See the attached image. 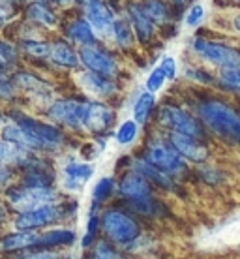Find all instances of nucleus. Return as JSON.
Returning a JSON list of instances; mask_svg holds the SVG:
<instances>
[{
    "label": "nucleus",
    "mask_w": 240,
    "mask_h": 259,
    "mask_svg": "<svg viewBox=\"0 0 240 259\" xmlns=\"http://www.w3.org/2000/svg\"><path fill=\"white\" fill-rule=\"evenodd\" d=\"M100 220H102V237L118 248H126L145 235L139 216H135L124 205L109 203L107 207L102 208Z\"/></svg>",
    "instance_id": "obj_1"
},
{
    "label": "nucleus",
    "mask_w": 240,
    "mask_h": 259,
    "mask_svg": "<svg viewBox=\"0 0 240 259\" xmlns=\"http://www.w3.org/2000/svg\"><path fill=\"white\" fill-rule=\"evenodd\" d=\"M79 203L73 199H66L60 203H53L45 207L34 208L28 212L13 214L12 227L13 229H23V231H45L51 227H59L64 222L73 220L77 216Z\"/></svg>",
    "instance_id": "obj_2"
},
{
    "label": "nucleus",
    "mask_w": 240,
    "mask_h": 259,
    "mask_svg": "<svg viewBox=\"0 0 240 259\" xmlns=\"http://www.w3.org/2000/svg\"><path fill=\"white\" fill-rule=\"evenodd\" d=\"M197 115L208 130L223 141L240 145V113L221 100H203L197 105Z\"/></svg>",
    "instance_id": "obj_3"
},
{
    "label": "nucleus",
    "mask_w": 240,
    "mask_h": 259,
    "mask_svg": "<svg viewBox=\"0 0 240 259\" xmlns=\"http://www.w3.org/2000/svg\"><path fill=\"white\" fill-rule=\"evenodd\" d=\"M2 201L8 205L12 214H21L53 203H60L62 192L60 188H32L21 182H13L12 186H8L2 192Z\"/></svg>",
    "instance_id": "obj_4"
},
{
    "label": "nucleus",
    "mask_w": 240,
    "mask_h": 259,
    "mask_svg": "<svg viewBox=\"0 0 240 259\" xmlns=\"http://www.w3.org/2000/svg\"><path fill=\"white\" fill-rule=\"evenodd\" d=\"M8 118H10L12 122L19 124V126L28 130V132L39 141L43 154H47V152H59L66 145V141H68L64 130L60 128V126H57V124H53V122H43V120H39V118H36V117H30V115H26V113H23V111H19V109L10 111V113H8Z\"/></svg>",
    "instance_id": "obj_5"
},
{
    "label": "nucleus",
    "mask_w": 240,
    "mask_h": 259,
    "mask_svg": "<svg viewBox=\"0 0 240 259\" xmlns=\"http://www.w3.org/2000/svg\"><path fill=\"white\" fill-rule=\"evenodd\" d=\"M141 158H145L150 165H154L156 169L163 171L165 175L173 177V179H178L188 169L186 160L176 152L171 143L163 141V139H154V141L147 143Z\"/></svg>",
    "instance_id": "obj_6"
},
{
    "label": "nucleus",
    "mask_w": 240,
    "mask_h": 259,
    "mask_svg": "<svg viewBox=\"0 0 240 259\" xmlns=\"http://www.w3.org/2000/svg\"><path fill=\"white\" fill-rule=\"evenodd\" d=\"M86 98H59L47 107V118L64 130H84V115H86Z\"/></svg>",
    "instance_id": "obj_7"
},
{
    "label": "nucleus",
    "mask_w": 240,
    "mask_h": 259,
    "mask_svg": "<svg viewBox=\"0 0 240 259\" xmlns=\"http://www.w3.org/2000/svg\"><path fill=\"white\" fill-rule=\"evenodd\" d=\"M158 122L173 134H182L195 139H203V134H205L201 122L178 105L163 104L158 111Z\"/></svg>",
    "instance_id": "obj_8"
},
{
    "label": "nucleus",
    "mask_w": 240,
    "mask_h": 259,
    "mask_svg": "<svg viewBox=\"0 0 240 259\" xmlns=\"http://www.w3.org/2000/svg\"><path fill=\"white\" fill-rule=\"evenodd\" d=\"M79 57H81V64L84 70L94 71L98 75L104 77L117 79L118 75V62L115 55L102 46H86L79 49Z\"/></svg>",
    "instance_id": "obj_9"
},
{
    "label": "nucleus",
    "mask_w": 240,
    "mask_h": 259,
    "mask_svg": "<svg viewBox=\"0 0 240 259\" xmlns=\"http://www.w3.org/2000/svg\"><path fill=\"white\" fill-rule=\"evenodd\" d=\"M194 49L197 51V55H201L203 59H207L212 64L221 66L223 70L240 68V51L234 47L218 44V41H210V39L205 38H195Z\"/></svg>",
    "instance_id": "obj_10"
},
{
    "label": "nucleus",
    "mask_w": 240,
    "mask_h": 259,
    "mask_svg": "<svg viewBox=\"0 0 240 259\" xmlns=\"http://www.w3.org/2000/svg\"><path fill=\"white\" fill-rule=\"evenodd\" d=\"M154 186L145 179L135 169H124L120 179H118V192L117 195L122 199L124 205L143 201L149 197H154Z\"/></svg>",
    "instance_id": "obj_11"
},
{
    "label": "nucleus",
    "mask_w": 240,
    "mask_h": 259,
    "mask_svg": "<svg viewBox=\"0 0 240 259\" xmlns=\"http://www.w3.org/2000/svg\"><path fill=\"white\" fill-rule=\"evenodd\" d=\"M117 122V113L109 104L102 100H88L86 115H84V130L92 136L109 134Z\"/></svg>",
    "instance_id": "obj_12"
},
{
    "label": "nucleus",
    "mask_w": 240,
    "mask_h": 259,
    "mask_svg": "<svg viewBox=\"0 0 240 259\" xmlns=\"http://www.w3.org/2000/svg\"><path fill=\"white\" fill-rule=\"evenodd\" d=\"M43 231H23L13 229L0 235V253L2 255H15L28 250H41Z\"/></svg>",
    "instance_id": "obj_13"
},
{
    "label": "nucleus",
    "mask_w": 240,
    "mask_h": 259,
    "mask_svg": "<svg viewBox=\"0 0 240 259\" xmlns=\"http://www.w3.org/2000/svg\"><path fill=\"white\" fill-rule=\"evenodd\" d=\"M84 12V17L94 28V32L100 36H113L115 28V17L109 10L105 0H79Z\"/></svg>",
    "instance_id": "obj_14"
},
{
    "label": "nucleus",
    "mask_w": 240,
    "mask_h": 259,
    "mask_svg": "<svg viewBox=\"0 0 240 259\" xmlns=\"http://www.w3.org/2000/svg\"><path fill=\"white\" fill-rule=\"evenodd\" d=\"M94 175V165L86 162H77V160H70L64 163L62 173H60V190L75 194L84 188V184L90 181Z\"/></svg>",
    "instance_id": "obj_15"
},
{
    "label": "nucleus",
    "mask_w": 240,
    "mask_h": 259,
    "mask_svg": "<svg viewBox=\"0 0 240 259\" xmlns=\"http://www.w3.org/2000/svg\"><path fill=\"white\" fill-rule=\"evenodd\" d=\"M79 84L84 91V94L94 98H100V100H109L111 96H115L118 91V84L115 79L104 77V75H98L94 71L84 70L77 75Z\"/></svg>",
    "instance_id": "obj_16"
},
{
    "label": "nucleus",
    "mask_w": 240,
    "mask_h": 259,
    "mask_svg": "<svg viewBox=\"0 0 240 259\" xmlns=\"http://www.w3.org/2000/svg\"><path fill=\"white\" fill-rule=\"evenodd\" d=\"M167 141L175 147V150L186 160V162L205 163L208 160V149L201 143V139H195V137L169 132Z\"/></svg>",
    "instance_id": "obj_17"
},
{
    "label": "nucleus",
    "mask_w": 240,
    "mask_h": 259,
    "mask_svg": "<svg viewBox=\"0 0 240 259\" xmlns=\"http://www.w3.org/2000/svg\"><path fill=\"white\" fill-rule=\"evenodd\" d=\"M128 15H130V23L133 26V32H135V38L141 41V44H149L150 39L154 38V32H156V23L150 19L145 8L137 2H130L128 4Z\"/></svg>",
    "instance_id": "obj_18"
},
{
    "label": "nucleus",
    "mask_w": 240,
    "mask_h": 259,
    "mask_svg": "<svg viewBox=\"0 0 240 259\" xmlns=\"http://www.w3.org/2000/svg\"><path fill=\"white\" fill-rule=\"evenodd\" d=\"M13 81L17 84V89L23 91L28 96L36 98V100H47L51 98V87L45 79L38 77L36 73L30 71H15L13 73Z\"/></svg>",
    "instance_id": "obj_19"
},
{
    "label": "nucleus",
    "mask_w": 240,
    "mask_h": 259,
    "mask_svg": "<svg viewBox=\"0 0 240 259\" xmlns=\"http://www.w3.org/2000/svg\"><path fill=\"white\" fill-rule=\"evenodd\" d=\"M130 169H135V171H139L141 175L147 179V181L154 186V188L158 190H163V192H173L175 190V179L173 177L165 175L163 171H160V169H156L154 165H150L145 158H131V167Z\"/></svg>",
    "instance_id": "obj_20"
},
{
    "label": "nucleus",
    "mask_w": 240,
    "mask_h": 259,
    "mask_svg": "<svg viewBox=\"0 0 240 259\" xmlns=\"http://www.w3.org/2000/svg\"><path fill=\"white\" fill-rule=\"evenodd\" d=\"M49 60H51L55 66L59 68H64V70H79L81 68V57H79V51H75V47L66 41V39H57L51 44V55H49Z\"/></svg>",
    "instance_id": "obj_21"
},
{
    "label": "nucleus",
    "mask_w": 240,
    "mask_h": 259,
    "mask_svg": "<svg viewBox=\"0 0 240 259\" xmlns=\"http://www.w3.org/2000/svg\"><path fill=\"white\" fill-rule=\"evenodd\" d=\"M77 240V235L73 229L64 226L51 227L43 231V239H41V250H66V248H72Z\"/></svg>",
    "instance_id": "obj_22"
},
{
    "label": "nucleus",
    "mask_w": 240,
    "mask_h": 259,
    "mask_svg": "<svg viewBox=\"0 0 240 259\" xmlns=\"http://www.w3.org/2000/svg\"><path fill=\"white\" fill-rule=\"evenodd\" d=\"M118 192V179L115 177H102L92 188L90 210H102L111 203V199Z\"/></svg>",
    "instance_id": "obj_23"
},
{
    "label": "nucleus",
    "mask_w": 240,
    "mask_h": 259,
    "mask_svg": "<svg viewBox=\"0 0 240 259\" xmlns=\"http://www.w3.org/2000/svg\"><path fill=\"white\" fill-rule=\"evenodd\" d=\"M64 34L72 44H77L81 47L96 46V32H94V28H92L90 23L86 19L72 21L70 25L66 26Z\"/></svg>",
    "instance_id": "obj_24"
},
{
    "label": "nucleus",
    "mask_w": 240,
    "mask_h": 259,
    "mask_svg": "<svg viewBox=\"0 0 240 259\" xmlns=\"http://www.w3.org/2000/svg\"><path fill=\"white\" fill-rule=\"evenodd\" d=\"M25 12H26V21L30 25L47 26V28H53V26L57 25V15L43 2H32V4H28Z\"/></svg>",
    "instance_id": "obj_25"
},
{
    "label": "nucleus",
    "mask_w": 240,
    "mask_h": 259,
    "mask_svg": "<svg viewBox=\"0 0 240 259\" xmlns=\"http://www.w3.org/2000/svg\"><path fill=\"white\" fill-rule=\"evenodd\" d=\"M102 210H88V220H86V229L81 237V248L88 252L98 240L102 239V220H100Z\"/></svg>",
    "instance_id": "obj_26"
},
{
    "label": "nucleus",
    "mask_w": 240,
    "mask_h": 259,
    "mask_svg": "<svg viewBox=\"0 0 240 259\" xmlns=\"http://www.w3.org/2000/svg\"><path fill=\"white\" fill-rule=\"evenodd\" d=\"M86 259H128V257H126V252H124L122 248L115 246L113 242H109L107 239L102 237L86 252Z\"/></svg>",
    "instance_id": "obj_27"
},
{
    "label": "nucleus",
    "mask_w": 240,
    "mask_h": 259,
    "mask_svg": "<svg viewBox=\"0 0 240 259\" xmlns=\"http://www.w3.org/2000/svg\"><path fill=\"white\" fill-rule=\"evenodd\" d=\"M154 107H156V96L152 92L147 91L143 94H139L135 105H133V120L137 124H147L150 115L154 113Z\"/></svg>",
    "instance_id": "obj_28"
},
{
    "label": "nucleus",
    "mask_w": 240,
    "mask_h": 259,
    "mask_svg": "<svg viewBox=\"0 0 240 259\" xmlns=\"http://www.w3.org/2000/svg\"><path fill=\"white\" fill-rule=\"evenodd\" d=\"M113 36H115V41L118 44V47H122V49H130V47L133 46V41H135L133 26H131L130 21H124V19L115 21Z\"/></svg>",
    "instance_id": "obj_29"
},
{
    "label": "nucleus",
    "mask_w": 240,
    "mask_h": 259,
    "mask_svg": "<svg viewBox=\"0 0 240 259\" xmlns=\"http://www.w3.org/2000/svg\"><path fill=\"white\" fill-rule=\"evenodd\" d=\"M19 49L36 59H49L51 55V44L39 41V39H23L19 44Z\"/></svg>",
    "instance_id": "obj_30"
},
{
    "label": "nucleus",
    "mask_w": 240,
    "mask_h": 259,
    "mask_svg": "<svg viewBox=\"0 0 240 259\" xmlns=\"http://www.w3.org/2000/svg\"><path fill=\"white\" fill-rule=\"evenodd\" d=\"M143 8H145V12H147V15H149L156 25L167 23L169 10H167V6H165V2H162V0H147L143 4Z\"/></svg>",
    "instance_id": "obj_31"
},
{
    "label": "nucleus",
    "mask_w": 240,
    "mask_h": 259,
    "mask_svg": "<svg viewBox=\"0 0 240 259\" xmlns=\"http://www.w3.org/2000/svg\"><path fill=\"white\" fill-rule=\"evenodd\" d=\"M137 136H139V124L133 118L131 120H124L117 128V134H115L118 145H131L137 139Z\"/></svg>",
    "instance_id": "obj_32"
},
{
    "label": "nucleus",
    "mask_w": 240,
    "mask_h": 259,
    "mask_svg": "<svg viewBox=\"0 0 240 259\" xmlns=\"http://www.w3.org/2000/svg\"><path fill=\"white\" fill-rule=\"evenodd\" d=\"M17 84L6 70H0V102H13L17 98Z\"/></svg>",
    "instance_id": "obj_33"
},
{
    "label": "nucleus",
    "mask_w": 240,
    "mask_h": 259,
    "mask_svg": "<svg viewBox=\"0 0 240 259\" xmlns=\"http://www.w3.org/2000/svg\"><path fill=\"white\" fill-rule=\"evenodd\" d=\"M221 84L229 91L240 94V68H231V70L221 71Z\"/></svg>",
    "instance_id": "obj_34"
},
{
    "label": "nucleus",
    "mask_w": 240,
    "mask_h": 259,
    "mask_svg": "<svg viewBox=\"0 0 240 259\" xmlns=\"http://www.w3.org/2000/svg\"><path fill=\"white\" fill-rule=\"evenodd\" d=\"M15 62H17V51H15V47L6 44V41H0V70H8Z\"/></svg>",
    "instance_id": "obj_35"
},
{
    "label": "nucleus",
    "mask_w": 240,
    "mask_h": 259,
    "mask_svg": "<svg viewBox=\"0 0 240 259\" xmlns=\"http://www.w3.org/2000/svg\"><path fill=\"white\" fill-rule=\"evenodd\" d=\"M165 81H167V77H165V73H163L162 68L158 66L156 70H152V73H150L149 79H147V91L154 94V92H158L162 89Z\"/></svg>",
    "instance_id": "obj_36"
},
{
    "label": "nucleus",
    "mask_w": 240,
    "mask_h": 259,
    "mask_svg": "<svg viewBox=\"0 0 240 259\" xmlns=\"http://www.w3.org/2000/svg\"><path fill=\"white\" fill-rule=\"evenodd\" d=\"M199 175L201 179L207 184L210 186H218L220 182H223V173H221L220 169H214V167H201L199 169Z\"/></svg>",
    "instance_id": "obj_37"
},
{
    "label": "nucleus",
    "mask_w": 240,
    "mask_h": 259,
    "mask_svg": "<svg viewBox=\"0 0 240 259\" xmlns=\"http://www.w3.org/2000/svg\"><path fill=\"white\" fill-rule=\"evenodd\" d=\"M203 17H205V10H203V6L195 4V6H191L188 15H186V23H188L189 26H197L203 21Z\"/></svg>",
    "instance_id": "obj_38"
},
{
    "label": "nucleus",
    "mask_w": 240,
    "mask_h": 259,
    "mask_svg": "<svg viewBox=\"0 0 240 259\" xmlns=\"http://www.w3.org/2000/svg\"><path fill=\"white\" fill-rule=\"evenodd\" d=\"M160 68L163 70V73H165V77H167V79H175L176 77V62H175V59H173V57H165V59L162 60Z\"/></svg>",
    "instance_id": "obj_39"
},
{
    "label": "nucleus",
    "mask_w": 240,
    "mask_h": 259,
    "mask_svg": "<svg viewBox=\"0 0 240 259\" xmlns=\"http://www.w3.org/2000/svg\"><path fill=\"white\" fill-rule=\"evenodd\" d=\"M10 158H12V145L0 137V165H10Z\"/></svg>",
    "instance_id": "obj_40"
},
{
    "label": "nucleus",
    "mask_w": 240,
    "mask_h": 259,
    "mask_svg": "<svg viewBox=\"0 0 240 259\" xmlns=\"http://www.w3.org/2000/svg\"><path fill=\"white\" fill-rule=\"evenodd\" d=\"M13 4H8V2H4V0H0V26L4 25V23H8V19L13 15Z\"/></svg>",
    "instance_id": "obj_41"
},
{
    "label": "nucleus",
    "mask_w": 240,
    "mask_h": 259,
    "mask_svg": "<svg viewBox=\"0 0 240 259\" xmlns=\"http://www.w3.org/2000/svg\"><path fill=\"white\" fill-rule=\"evenodd\" d=\"M12 210L8 208V205L4 201H0V226L4 224V222H12Z\"/></svg>",
    "instance_id": "obj_42"
},
{
    "label": "nucleus",
    "mask_w": 240,
    "mask_h": 259,
    "mask_svg": "<svg viewBox=\"0 0 240 259\" xmlns=\"http://www.w3.org/2000/svg\"><path fill=\"white\" fill-rule=\"evenodd\" d=\"M189 77L194 79V81H199V83H210L212 81V77H208L205 71L201 70H194V71H189Z\"/></svg>",
    "instance_id": "obj_43"
},
{
    "label": "nucleus",
    "mask_w": 240,
    "mask_h": 259,
    "mask_svg": "<svg viewBox=\"0 0 240 259\" xmlns=\"http://www.w3.org/2000/svg\"><path fill=\"white\" fill-rule=\"evenodd\" d=\"M72 0H51V4H59V6H68Z\"/></svg>",
    "instance_id": "obj_44"
},
{
    "label": "nucleus",
    "mask_w": 240,
    "mask_h": 259,
    "mask_svg": "<svg viewBox=\"0 0 240 259\" xmlns=\"http://www.w3.org/2000/svg\"><path fill=\"white\" fill-rule=\"evenodd\" d=\"M234 28H236V30L240 32V15L236 17V19H234Z\"/></svg>",
    "instance_id": "obj_45"
},
{
    "label": "nucleus",
    "mask_w": 240,
    "mask_h": 259,
    "mask_svg": "<svg viewBox=\"0 0 240 259\" xmlns=\"http://www.w3.org/2000/svg\"><path fill=\"white\" fill-rule=\"evenodd\" d=\"M4 2H8V4H13V6H15V4H19V2H23V0H4Z\"/></svg>",
    "instance_id": "obj_46"
},
{
    "label": "nucleus",
    "mask_w": 240,
    "mask_h": 259,
    "mask_svg": "<svg viewBox=\"0 0 240 259\" xmlns=\"http://www.w3.org/2000/svg\"><path fill=\"white\" fill-rule=\"evenodd\" d=\"M176 4H184V2H186V0H175Z\"/></svg>",
    "instance_id": "obj_47"
},
{
    "label": "nucleus",
    "mask_w": 240,
    "mask_h": 259,
    "mask_svg": "<svg viewBox=\"0 0 240 259\" xmlns=\"http://www.w3.org/2000/svg\"><path fill=\"white\" fill-rule=\"evenodd\" d=\"M36 2H43L45 4V2H51V0H36Z\"/></svg>",
    "instance_id": "obj_48"
}]
</instances>
